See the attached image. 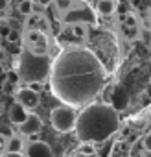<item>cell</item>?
<instances>
[{
	"mask_svg": "<svg viewBox=\"0 0 151 157\" xmlns=\"http://www.w3.org/2000/svg\"><path fill=\"white\" fill-rule=\"evenodd\" d=\"M105 78V67L90 48L70 46L52 61L50 89L61 104L72 109L87 107L103 91Z\"/></svg>",
	"mask_w": 151,
	"mask_h": 157,
	"instance_id": "obj_1",
	"label": "cell"
},
{
	"mask_svg": "<svg viewBox=\"0 0 151 157\" xmlns=\"http://www.w3.org/2000/svg\"><path fill=\"white\" fill-rule=\"evenodd\" d=\"M120 129L118 113L109 104H90L76 120V137L81 142H103Z\"/></svg>",
	"mask_w": 151,
	"mask_h": 157,
	"instance_id": "obj_2",
	"label": "cell"
},
{
	"mask_svg": "<svg viewBox=\"0 0 151 157\" xmlns=\"http://www.w3.org/2000/svg\"><path fill=\"white\" fill-rule=\"evenodd\" d=\"M19 76L26 83H42L46 78H50V68H52V59L48 56H39L24 50L15 63Z\"/></svg>",
	"mask_w": 151,
	"mask_h": 157,
	"instance_id": "obj_3",
	"label": "cell"
},
{
	"mask_svg": "<svg viewBox=\"0 0 151 157\" xmlns=\"http://www.w3.org/2000/svg\"><path fill=\"white\" fill-rule=\"evenodd\" d=\"M76 120H78V115L68 105H57L50 113V122H52L53 129L59 131V133L74 131L76 129Z\"/></svg>",
	"mask_w": 151,
	"mask_h": 157,
	"instance_id": "obj_4",
	"label": "cell"
},
{
	"mask_svg": "<svg viewBox=\"0 0 151 157\" xmlns=\"http://www.w3.org/2000/svg\"><path fill=\"white\" fill-rule=\"evenodd\" d=\"M22 43H24V50L31 52V54H39V56H48V35L37 30H26L22 33Z\"/></svg>",
	"mask_w": 151,
	"mask_h": 157,
	"instance_id": "obj_5",
	"label": "cell"
},
{
	"mask_svg": "<svg viewBox=\"0 0 151 157\" xmlns=\"http://www.w3.org/2000/svg\"><path fill=\"white\" fill-rule=\"evenodd\" d=\"M61 21H63V24H76V22H79V24H89L90 22L92 24L96 19H94V13H92L90 8H87L81 2H76V6L70 11H66L61 17Z\"/></svg>",
	"mask_w": 151,
	"mask_h": 157,
	"instance_id": "obj_6",
	"label": "cell"
},
{
	"mask_svg": "<svg viewBox=\"0 0 151 157\" xmlns=\"http://www.w3.org/2000/svg\"><path fill=\"white\" fill-rule=\"evenodd\" d=\"M15 96H17V104H20V105H22L24 109H28L30 113H31L33 109H37L39 104H41V96H39L35 91H31L30 87L19 89Z\"/></svg>",
	"mask_w": 151,
	"mask_h": 157,
	"instance_id": "obj_7",
	"label": "cell"
},
{
	"mask_svg": "<svg viewBox=\"0 0 151 157\" xmlns=\"http://www.w3.org/2000/svg\"><path fill=\"white\" fill-rule=\"evenodd\" d=\"M129 102H131L129 91H127L123 85L114 87V93H112V98H111V104H109V105H111L116 113H120V111H125V109H127Z\"/></svg>",
	"mask_w": 151,
	"mask_h": 157,
	"instance_id": "obj_8",
	"label": "cell"
},
{
	"mask_svg": "<svg viewBox=\"0 0 151 157\" xmlns=\"http://www.w3.org/2000/svg\"><path fill=\"white\" fill-rule=\"evenodd\" d=\"M63 37H68V43L74 41H85L87 39V24H64L63 30Z\"/></svg>",
	"mask_w": 151,
	"mask_h": 157,
	"instance_id": "obj_9",
	"label": "cell"
},
{
	"mask_svg": "<svg viewBox=\"0 0 151 157\" xmlns=\"http://www.w3.org/2000/svg\"><path fill=\"white\" fill-rule=\"evenodd\" d=\"M26 155L28 157H53V150L50 148V144L42 140H33L26 146Z\"/></svg>",
	"mask_w": 151,
	"mask_h": 157,
	"instance_id": "obj_10",
	"label": "cell"
},
{
	"mask_svg": "<svg viewBox=\"0 0 151 157\" xmlns=\"http://www.w3.org/2000/svg\"><path fill=\"white\" fill-rule=\"evenodd\" d=\"M26 30H37V32H42V33H48L50 22H48L46 15L31 13L30 17H26Z\"/></svg>",
	"mask_w": 151,
	"mask_h": 157,
	"instance_id": "obj_11",
	"label": "cell"
},
{
	"mask_svg": "<svg viewBox=\"0 0 151 157\" xmlns=\"http://www.w3.org/2000/svg\"><path fill=\"white\" fill-rule=\"evenodd\" d=\"M19 129H20V133H24L26 137L37 135V133L42 129V120H41V117L30 113V117L26 118V122H24L22 126H19Z\"/></svg>",
	"mask_w": 151,
	"mask_h": 157,
	"instance_id": "obj_12",
	"label": "cell"
},
{
	"mask_svg": "<svg viewBox=\"0 0 151 157\" xmlns=\"http://www.w3.org/2000/svg\"><path fill=\"white\" fill-rule=\"evenodd\" d=\"M28 117H30V111L24 109L20 104H13V105H11V109H9V120H11V124L22 126Z\"/></svg>",
	"mask_w": 151,
	"mask_h": 157,
	"instance_id": "obj_13",
	"label": "cell"
},
{
	"mask_svg": "<svg viewBox=\"0 0 151 157\" xmlns=\"http://www.w3.org/2000/svg\"><path fill=\"white\" fill-rule=\"evenodd\" d=\"M100 15H112L116 11V2L114 0H98V6H96Z\"/></svg>",
	"mask_w": 151,
	"mask_h": 157,
	"instance_id": "obj_14",
	"label": "cell"
},
{
	"mask_svg": "<svg viewBox=\"0 0 151 157\" xmlns=\"http://www.w3.org/2000/svg\"><path fill=\"white\" fill-rule=\"evenodd\" d=\"M76 2H79V0H53V8L59 13V17H63L66 11H70L76 6Z\"/></svg>",
	"mask_w": 151,
	"mask_h": 157,
	"instance_id": "obj_15",
	"label": "cell"
},
{
	"mask_svg": "<svg viewBox=\"0 0 151 157\" xmlns=\"http://www.w3.org/2000/svg\"><path fill=\"white\" fill-rule=\"evenodd\" d=\"M6 150H8V151H11V153H22V150H24V140H22V137L13 135V137L8 140Z\"/></svg>",
	"mask_w": 151,
	"mask_h": 157,
	"instance_id": "obj_16",
	"label": "cell"
},
{
	"mask_svg": "<svg viewBox=\"0 0 151 157\" xmlns=\"http://www.w3.org/2000/svg\"><path fill=\"white\" fill-rule=\"evenodd\" d=\"M17 10H19V13H20V15L30 17V15L33 13V0H20L19 6H17Z\"/></svg>",
	"mask_w": 151,
	"mask_h": 157,
	"instance_id": "obj_17",
	"label": "cell"
},
{
	"mask_svg": "<svg viewBox=\"0 0 151 157\" xmlns=\"http://www.w3.org/2000/svg\"><path fill=\"white\" fill-rule=\"evenodd\" d=\"M122 22H123V28H136L138 26V19L134 13H123Z\"/></svg>",
	"mask_w": 151,
	"mask_h": 157,
	"instance_id": "obj_18",
	"label": "cell"
},
{
	"mask_svg": "<svg viewBox=\"0 0 151 157\" xmlns=\"http://www.w3.org/2000/svg\"><path fill=\"white\" fill-rule=\"evenodd\" d=\"M79 153L83 155V157H94L96 155V148L90 144V142H81V148H79Z\"/></svg>",
	"mask_w": 151,
	"mask_h": 157,
	"instance_id": "obj_19",
	"label": "cell"
},
{
	"mask_svg": "<svg viewBox=\"0 0 151 157\" xmlns=\"http://www.w3.org/2000/svg\"><path fill=\"white\" fill-rule=\"evenodd\" d=\"M6 41H8V43H20V41H22V33H20V30L13 28V30H11V32L8 33Z\"/></svg>",
	"mask_w": 151,
	"mask_h": 157,
	"instance_id": "obj_20",
	"label": "cell"
},
{
	"mask_svg": "<svg viewBox=\"0 0 151 157\" xmlns=\"http://www.w3.org/2000/svg\"><path fill=\"white\" fill-rule=\"evenodd\" d=\"M13 135H15V133H13L11 126H0V139H2V140H4V139H8V140H9Z\"/></svg>",
	"mask_w": 151,
	"mask_h": 157,
	"instance_id": "obj_21",
	"label": "cell"
},
{
	"mask_svg": "<svg viewBox=\"0 0 151 157\" xmlns=\"http://www.w3.org/2000/svg\"><path fill=\"white\" fill-rule=\"evenodd\" d=\"M112 93H114V85H107V87H103V104H111Z\"/></svg>",
	"mask_w": 151,
	"mask_h": 157,
	"instance_id": "obj_22",
	"label": "cell"
},
{
	"mask_svg": "<svg viewBox=\"0 0 151 157\" xmlns=\"http://www.w3.org/2000/svg\"><path fill=\"white\" fill-rule=\"evenodd\" d=\"M123 35L127 39H136L138 37V30L136 28H123Z\"/></svg>",
	"mask_w": 151,
	"mask_h": 157,
	"instance_id": "obj_23",
	"label": "cell"
},
{
	"mask_svg": "<svg viewBox=\"0 0 151 157\" xmlns=\"http://www.w3.org/2000/svg\"><path fill=\"white\" fill-rule=\"evenodd\" d=\"M13 28L8 24V22H2V26H0V35H4V37H8V33L11 32Z\"/></svg>",
	"mask_w": 151,
	"mask_h": 157,
	"instance_id": "obj_24",
	"label": "cell"
},
{
	"mask_svg": "<svg viewBox=\"0 0 151 157\" xmlns=\"http://www.w3.org/2000/svg\"><path fill=\"white\" fill-rule=\"evenodd\" d=\"M6 78H8V82H9V83H17L20 76H19V72H9Z\"/></svg>",
	"mask_w": 151,
	"mask_h": 157,
	"instance_id": "obj_25",
	"label": "cell"
},
{
	"mask_svg": "<svg viewBox=\"0 0 151 157\" xmlns=\"http://www.w3.org/2000/svg\"><path fill=\"white\" fill-rule=\"evenodd\" d=\"M28 87H30L31 91H35L37 94H39V93L42 91V83H39V82H35V83H28Z\"/></svg>",
	"mask_w": 151,
	"mask_h": 157,
	"instance_id": "obj_26",
	"label": "cell"
},
{
	"mask_svg": "<svg viewBox=\"0 0 151 157\" xmlns=\"http://www.w3.org/2000/svg\"><path fill=\"white\" fill-rule=\"evenodd\" d=\"M144 150H145V151H151V135H147V137L144 139Z\"/></svg>",
	"mask_w": 151,
	"mask_h": 157,
	"instance_id": "obj_27",
	"label": "cell"
},
{
	"mask_svg": "<svg viewBox=\"0 0 151 157\" xmlns=\"http://www.w3.org/2000/svg\"><path fill=\"white\" fill-rule=\"evenodd\" d=\"M9 8V0H0V13H4Z\"/></svg>",
	"mask_w": 151,
	"mask_h": 157,
	"instance_id": "obj_28",
	"label": "cell"
},
{
	"mask_svg": "<svg viewBox=\"0 0 151 157\" xmlns=\"http://www.w3.org/2000/svg\"><path fill=\"white\" fill-rule=\"evenodd\" d=\"M35 2H37L39 6H42V8H44V6H50V4H53V0H33V4H35Z\"/></svg>",
	"mask_w": 151,
	"mask_h": 157,
	"instance_id": "obj_29",
	"label": "cell"
},
{
	"mask_svg": "<svg viewBox=\"0 0 151 157\" xmlns=\"http://www.w3.org/2000/svg\"><path fill=\"white\" fill-rule=\"evenodd\" d=\"M0 157H24L22 153H11V151H6L4 155H0Z\"/></svg>",
	"mask_w": 151,
	"mask_h": 157,
	"instance_id": "obj_30",
	"label": "cell"
},
{
	"mask_svg": "<svg viewBox=\"0 0 151 157\" xmlns=\"http://www.w3.org/2000/svg\"><path fill=\"white\" fill-rule=\"evenodd\" d=\"M142 157H151V151H145V150H144V151H142Z\"/></svg>",
	"mask_w": 151,
	"mask_h": 157,
	"instance_id": "obj_31",
	"label": "cell"
},
{
	"mask_svg": "<svg viewBox=\"0 0 151 157\" xmlns=\"http://www.w3.org/2000/svg\"><path fill=\"white\" fill-rule=\"evenodd\" d=\"M145 133H147V135H151V124H149V126L145 128Z\"/></svg>",
	"mask_w": 151,
	"mask_h": 157,
	"instance_id": "obj_32",
	"label": "cell"
},
{
	"mask_svg": "<svg viewBox=\"0 0 151 157\" xmlns=\"http://www.w3.org/2000/svg\"><path fill=\"white\" fill-rule=\"evenodd\" d=\"M123 157H133V155H123Z\"/></svg>",
	"mask_w": 151,
	"mask_h": 157,
	"instance_id": "obj_33",
	"label": "cell"
},
{
	"mask_svg": "<svg viewBox=\"0 0 151 157\" xmlns=\"http://www.w3.org/2000/svg\"><path fill=\"white\" fill-rule=\"evenodd\" d=\"M149 46H151V43H149Z\"/></svg>",
	"mask_w": 151,
	"mask_h": 157,
	"instance_id": "obj_34",
	"label": "cell"
},
{
	"mask_svg": "<svg viewBox=\"0 0 151 157\" xmlns=\"http://www.w3.org/2000/svg\"><path fill=\"white\" fill-rule=\"evenodd\" d=\"M0 146H2V144H0Z\"/></svg>",
	"mask_w": 151,
	"mask_h": 157,
	"instance_id": "obj_35",
	"label": "cell"
},
{
	"mask_svg": "<svg viewBox=\"0 0 151 157\" xmlns=\"http://www.w3.org/2000/svg\"><path fill=\"white\" fill-rule=\"evenodd\" d=\"M149 82H151V80H149Z\"/></svg>",
	"mask_w": 151,
	"mask_h": 157,
	"instance_id": "obj_36",
	"label": "cell"
}]
</instances>
